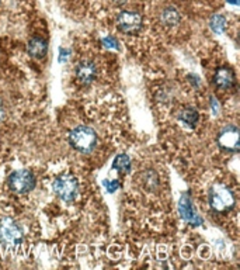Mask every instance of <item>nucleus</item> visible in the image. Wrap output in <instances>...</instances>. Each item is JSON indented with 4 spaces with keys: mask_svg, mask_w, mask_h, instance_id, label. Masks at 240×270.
I'll return each instance as SVG.
<instances>
[{
    "mask_svg": "<svg viewBox=\"0 0 240 270\" xmlns=\"http://www.w3.org/2000/svg\"><path fill=\"white\" fill-rule=\"evenodd\" d=\"M4 118V108H3V106L0 103V121Z\"/></svg>",
    "mask_w": 240,
    "mask_h": 270,
    "instance_id": "nucleus-20",
    "label": "nucleus"
},
{
    "mask_svg": "<svg viewBox=\"0 0 240 270\" xmlns=\"http://www.w3.org/2000/svg\"><path fill=\"white\" fill-rule=\"evenodd\" d=\"M27 50H28V54H30L32 58L42 60L46 55V52H48V42H46V40H44V38L35 37L30 40Z\"/></svg>",
    "mask_w": 240,
    "mask_h": 270,
    "instance_id": "nucleus-11",
    "label": "nucleus"
},
{
    "mask_svg": "<svg viewBox=\"0 0 240 270\" xmlns=\"http://www.w3.org/2000/svg\"><path fill=\"white\" fill-rule=\"evenodd\" d=\"M211 30L215 34H222L226 30V18L222 14H214L210 20Z\"/></svg>",
    "mask_w": 240,
    "mask_h": 270,
    "instance_id": "nucleus-15",
    "label": "nucleus"
},
{
    "mask_svg": "<svg viewBox=\"0 0 240 270\" xmlns=\"http://www.w3.org/2000/svg\"><path fill=\"white\" fill-rule=\"evenodd\" d=\"M179 212H180L181 218L184 221H187V222L194 225V226H198V225L203 224V218L197 214V210L194 208L193 202H191V198H190L188 194H184L180 198V202H179Z\"/></svg>",
    "mask_w": 240,
    "mask_h": 270,
    "instance_id": "nucleus-8",
    "label": "nucleus"
},
{
    "mask_svg": "<svg viewBox=\"0 0 240 270\" xmlns=\"http://www.w3.org/2000/svg\"><path fill=\"white\" fill-rule=\"evenodd\" d=\"M131 166H132V164H131V158L128 156L127 154H120V155H117L113 162L114 169H115L117 172L122 173V174L129 173Z\"/></svg>",
    "mask_w": 240,
    "mask_h": 270,
    "instance_id": "nucleus-14",
    "label": "nucleus"
},
{
    "mask_svg": "<svg viewBox=\"0 0 240 270\" xmlns=\"http://www.w3.org/2000/svg\"><path fill=\"white\" fill-rule=\"evenodd\" d=\"M53 192L60 200H63L65 202H72L79 192V183L73 176L63 174L56 178L53 182Z\"/></svg>",
    "mask_w": 240,
    "mask_h": 270,
    "instance_id": "nucleus-5",
    "label": "nucleus"
},
{
    "mask_svg": "<svg viewBox=\"0 0 240 270\" xmlns=\"http://www.w3.org/2000/svg\"><path fill=\"white\" fill-rule=\"evenodd\" d=\"M142 26L143 18L138 12H121L117 17V27L125 34H138Z\"/></svg>",
    "mask_w": 240,
    "mask_h": 270,
    "instance_id": "nucleus-6",
    "label": "nucleus"
},
{
    "mask_svg": "<svg viewBox=\"0 0 240 270\" xmlns=\"http://www.w3.org/2000/svg\"><path fill=\"white\" fill-rule=\"evenodd\" d=\"M7 184L11 192L17 194H25L35 188V176L31 170H15L7 178Z\"/></svg>",
    "mask_w": 240,
    "mask_h": 270,
    "instance_id": "nucleus-4",
    "label": "nucleus"
},
{
    "mask_svg": "<svg viewBox=\"0 0 240 270\" xmlns=\"http://www.w3.org/2000/svg\"><path fill=\"white\" fill-rule=\"evenodd\" d=\"M218 144L224 150L236 154L239 150V128L233 124L222 128L218 134Z\"/></svg>",
    "mask_w": 240,
    "mask_h": 270,
    "instance_id": "nucleus-7",
    "label": "nucleus"
},
{
    "mask_svg": "<svg viewBox=\"0 0 240 270\" xmlns=\"http://www.w3.org/2000/svg\"><path fill=\"white\" fill-rule=\"evenodd\" d=\"M214 83L219 89H231L235 84V72L232 70V68H219L215 72V76H214Z\"/></svg>",
    "mask_w": 240,
    "mask_h": 270,
    "instance_id": "nucleus-10",
    "label": "nucleus"
},
{
    "mask_svg": "<svg viewBox=\"0 0 240 270\" xmlns=\"http://www.w3.org/2000/svg\"><path fill=\"white\" fill-rule=\"evenodd\" d=\"M69 144L80 154H90L97 146V134L93 128L79 126L69 132Z\"/></svg>",
    "mask_w": 240,
    "mask_h": 270,
    "instance_id": "nucleus-1",
    "label": "nucleus"
},
{
    "mask_svg": "<svg viewBox=\"0 0 240 270\" xmlns=\"http://www.w3.org/2000/svg\"><path fill=\"white\" fill-rule=\"evenodd\" d=\"M198 118H200L198 112H197L195 108H191V107H186V108H183V110H180V112H179V120L191 128H194L195 126H197Z\"/></svg>",
    "mask_w": 240,
    "mask_h": 270,
    "instance_id": "nucleus-12",
    "label": "nucleus"
},
{
    "mask_svg": "<svg viewBox=\"0 0 240 270\" xmlns=\"http://www.w3.org/2000/svg\"><path fill=\"white\" fill-rule=\"evenodd\" d=\"M97 76V68L91 60H82L76 66V79L83 86H89Z\"/></svg>",
    "mask_w": 240,
    "mask_h": 270,
    "instance_id": "nucleus-9",
    "label": "nucleus"
},
{
    "mask_svg": "<svg viewBox=\"0 0 240 270\" xmlns=\"http://www.w3.org/2000/svg\"><path fill=\"white\" fill-rule=\"evenodd\" d=\"M212 110H214V114H219V104L214 98H212Z\"/></svg>",
    "mask_w": 240,
    "mask_h": 270,
    "instance_id": "nucleus-19",
    "label": "nucleus"
},
{
    "mask_svg": "<svg viewBox=\"0 0 240 270\" xmlns=\"http://www.w3.org/2000/svg\"><path fill=\"white\" fill-rule=\"evenodd\" d=\"M23 240L21 226L11 218H3L0 221V244L6 248H17Z\"/></svg>",
    "mask_w": 240,
    "mask_h": 270,
    "instance_id": "nucleus-3",
    "label": "nucleus"
},
{
    "mask_svg": "<svg viewBox=\"0 0 240 270\" xmlns=\"http://www.w3.org/2000/svg\"><path fill=\"white\" fill-rule=\"evenodd\" d=\"M101 44H103L104 48H108V50H120V42H118V40L111 37V36L103 38V40H101Z\"/></svg>",
    "mask_w": 240,
    "mask_h": 270,
    "instance_id": "nucleus-16",
    "label": "nucleus"
},
{
    "mask_svg": "<svg viewBox=\"0 0 240 270\" xmlns=\"http://www.w3.org/2000/svg\"><path fill=\"white\" fill-rule=\"evenodd\" d=\"M228 3H231V4H235V6H238L239 4V0H226Z\"/></svg>",
    "mask_w": 240,
    "mask_h": 270,
    "instance_id": "nucleus-22",
    "label": "nucleus"
},
{
    "mask_svg": "<svg viewBox=\"0 0 240 270\" xmlns=\"http://www.w3.org/2000/svg\"><path fill=\"white\" fill-rule=\"evenodd\" d=\"M208 202L217 212H226L233 208L236 198L231 188L225 184H214L208 192Z\"/></svg>",
    "mask_w": 240,
    "mask_h": 270,
    "instance_id": "nucleus-2",
    "label": "nucleus"
},
{
    "mask_svg": "<svg viewBox=\"0 0 240 270\" xmlns=\"http://www.w3.org/2000/svg\"><path fill=\"white\" fill-rule=\"evenodd\" d=\"M103 186H104L108 193H114V192H117V188H120V182L113 179H105L103 182Z\"/></svg>",
    "mask_w": 240,
    "mask_h": 270,
    "instance_id": "nucleus-17",
    "label": "nucleus"
},
{
    "mask_svg": "<svg viewBox=\"0 0 240 270\" xmlns=\"http://www.w3.org/2000/svg\"><path fill=\"white\" fill-rule=\"evenodd\" d=\"M128 0H114V3L115 4H118V6H121V4H124V3H127Z\"/></svg>",
    "mask_w": 240,
    "mask_h": 270,
    "instance_id": "nucleus-21",
    "label": "nucleus"
},
{
    "mask_svg": "<svg viewBox=\"0 0 240 270\" xmlns=\"http://www.w3.org/2000/svg\"><path fill=\"white\" fill-rule=\"evenodd\" d=\"M160 20L162 22L167 26V27H173V26H177L180 22V14L179 12L174 8H163L162 14H160Z\"/></svg>",
    "mask_w": 240,
    "mask_h": 270,
    "instance_id": "nucleus-13",
    "label": "nucleus"
},
{
    "mask_svg": "<svg viewBox=\"0 0 240 270\" xmlns=\"http://www.w3.org/2000/svg\"><path fill=\"white\" fill-rule=\"evenodd\" d=\"M69 55H70V51H69V50L60 48L59 50V62H65V60H68Z\"/></svg>",
    "mask_w": 240,
    "mask_h": 270,
    "instance_id": "nucleus-18",
    "label": "nucleus"
}]
</instances>
